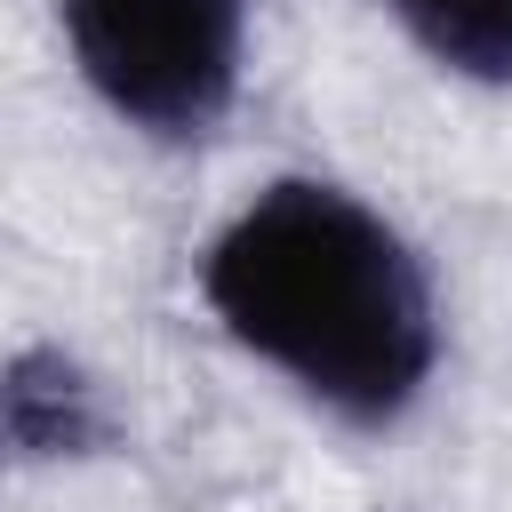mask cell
Returning a JSON list of instances; mask_svg holds the SVG:
<instances>
[{
    "instance_id": "1",
    "label": "cell",
    "mask_w": 512,
    "mask_h": 512,
    "mask_svg": "<svg viewBox=\"0 0 512 512\" xmlns=\"http://www.w3.org/2000/svg\"><path fill=\"white\" fill-rule=\"evenodd\" d=\"M200 304L248 360L360 432L400 424L440 368L424 256L328 176H272L240 200L200 256Z\"/></svg>"
},
{
    "instance_id": "3",
    "label": "cell",
    "mask_w": 512,
    "mask_h": 512,
    "mask_svg": "<svg viewBox=\"0 0 512 512\" xmlns=\"http://www.w3.org/2000/svg\"><path fill=\"white\" fill-rule=\"evenodd\" d=\"M0 416H8V448H16V464L88 456V448L104 440V400H96V384L80 376V360H64L56 344H24V352L8 360Z\"/></svg>"
},
{
    "instance_id": "4",
    "label": "cell",
    "mask_w": 512,
    "mask_h": 512,
    "mask_svg": "<svg viewBox=\"0 0 512 512\" xmlns=\"http://www.w3.org/2000/svg\"><path fill=\"white\" fill-rule=\"evenodd\" d=\"M440 72L512 88V0H376Z\"/></svg>"
},
{
    "instance_id": "2",
    "label": "cell",
    "mask_w": 512,
    "mask_h": 512,
    "mask_svg": "<svg viewBox=\"0 0 512 512\" xmlns=\"http://www.w3.org/2000/svg\"><path fill=\"white\" fill-rule=\"evenodd\" d=\"M64 48L96 104L152 144H200L248 56V0H56Z\"/></svg>"
}]
</instances>
